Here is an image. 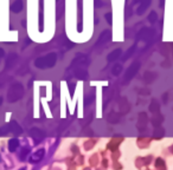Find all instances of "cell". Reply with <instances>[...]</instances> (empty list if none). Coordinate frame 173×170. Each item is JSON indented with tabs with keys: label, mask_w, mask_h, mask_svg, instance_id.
I'll return each instance as SVG.
<instances>
[{
	"label": "cell",
	"mask_w": 173,
	"mask_h": 170,
	"mask_svg": "<svg viewBox=\"0 0 173 170\" xmlns=\"http://www.w3.org/2000/svg\"><path fill=\"white\" fill-rule=\"evenodd\" d=\"M21 130L16 123H11L9 125H5L2 128H0V136H5V135L9 134V132H16V134H19Z\"/></svg>",
	"instance_id": "1"
},
{
	"label": "cell",
	"mask_w": 173,
	"mask_h": 170,
	"mask_svg": "<svg viewBox=\"0 0 173 170\" xmlns=\"http://www.w3.org/2000/svg\"><path fill=\"white\" fill-rule=\"evenodd\" d=\"M4 54H5L4 50H2V49H0V58H1V57H4Z\"/></svg>",
	"instance_id": "5"
},
{
	"label": "cell",
	"mask_w": 173,
	"mask_h": 170,
	"mask_svg": "<svg viewBox=\"0 0 173 170\" xmlns=\"http://www.w3.org/2000/svg\"><path fill=\"white\" fill-rule=\"evenodd\" d=\"M20 88L19 85H14L12 89L9 90V102H14L17 98H19L20 96H18V95H20L21 93V91H19L18 92V89Z\"/></svg>",
	"instance_id": "2"
},
{
	"label": "cell",
	"mask_w": 173,
	"mask_h": 170,
	"mask_svg": "<svg viewBox=\"0 0 173 170\" xmlns=\"http://www.w3.org/2000/svg\"><path fill=\"white\" fill-rule=\"evenodd\" d=\"M21 7H23V4H21V1L20 0H17L16 2H13L12 5H11V9L13 11V12H19L20 9H21Z\"/></svg>",
	"instance_id": "3"
},
{
	"label": "cell",
	"mask_w": 173,
	"mask_h": 170,
	"mask_svg": "<svg viewBox=\"0 0 173 170\" xmlns=\"http://www.w3.org/2000/svg\"><path fill=\"white\" fill-rule=\"evenodd\" d=\"M17 146H18V141L17 139H11L9 142V149L11 151H14Z\"/></svg>",
	"instance_id": "4"
}]
</instances>
